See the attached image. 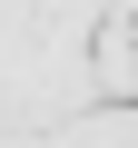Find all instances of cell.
I'll list each match as a JSON object with an SVG mask.
<instances>
[{
    "instance_id": "1",
    "label": "cell",
    "mask_w": 138,
    "mask_h": 148,
    "mask_svg": "<svg viewBox=\"0 0 138 148\" xmlns=\"http://www.w3.org/2000/svg\"><path fill=\"white\" fill-rule=\"evenodd\" d=\"M128 109H138V99H128Z\"/></svg>"
}]
</instances>
